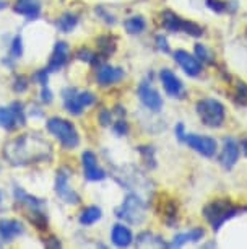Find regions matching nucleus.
Instances as JSON below:
<instances>
[{
  "mask_svg": "<svg viewBox=\"0 0 247 249\" xmlns=\"http://www.w3.org/2000/svg\"><path fill=\"white\" fill-rule=\"evenodd\" d=\"M3 155L12 164L48 161L52 157L50 145L36 134H25L5 145Z\"/></svg>",
  "mask_w": 247,
  "mask_h": 249,
  "instance_id": "1",
  "label": "nucleus"
},
{
  "mask_svg": "<svg viewBox=\"0 0 247 249\" xmlns=\"http://www.w3.org/2000/svg\"><path fill=\"white\" fill-rule=\"evenodd\" d=\"M46 127H48L49 132L59 140L60 145H62L65 150H73L80 143V135H78L75 125L67 119H62V117H57V116L50 117V119H48V122H46Z\"/></svg>",
  "mask_w": 247,
  "mask_h": 249,
  "instance_id": "2",
  "label": "nucleus"
},
{
  "mask_svg": "<svg viewBox=\"0 0 247 249\" xmlns=\"http://www.w3.org/2000/svg\"><path fill=\"white\" fill-rule=\"evenodd\" d=\"M197 112L202 122L208 127H220L225 122V106L212 98L200 100L197 103Z\"/></svg>",
  "mask_w": 247,
  "mask_h": 249,
  "instance_id": "3",
  "label": "nucleus"
},
{
  "mask_svg": "<svg viewBox=\"0 0 247 249\" xmlns=\"http://www.w3.org/2000/svg\"><path fill=\"white\" fill-rule=\"evenodd\" d=\"M237 212V209L231 207V204L228 200H215L210 205L205 207L203 215L208 220L210 225L213 227V230H220V227L226 220H230L231 217H234Z\"/></svg>",
  "mask_w": 247,
  "mask_h": 249,
  "instance_id": "4",
  "label": "nucleus"
},
{
  "mask_svg": "<svg viewBox=\"0 0 247 249\" xmlns=\"http://www.w3.org/2000/svg\"><path fill=\"white\" fill-rule=\"evenodd\" d=\"M119 218L125 220L129 223H142L143 218H145V204L138 199L135 194H130L125 197V200L122 202V205L115 210Z\"/></svg>",
  "mask_w": 247,
  "mask_h": 249,
  "instance_id": "5",
  "label": "nucleus"
},
{
  "mask_svg": "<svg viewBox=\"0 0 247 249\" xmlns=\"http://www.w3.org/2000/svg\"><path fill=\"white\" fill-rule=\"evenodd\" d=\"M68 179L70 175L67 168H62V170L57 171V176H55V194L64 202H67V204H78L80 202V196L70 187Z\"/></svg>",
  "mask_w": 247,
  "mask_h": 249,
  "instance_id": "6",
  "label": "nucleus"
},
{
  "mask_svg": "<svg viewBox=\"0 0 247 249\" xmlns=\"http://www.w3.org/2000/svg\"><path fill=\"white\" fill-rule=\"evenodd\" d=\"M185 143L190 148H194L195 152H198L203 157H213L216 152V142L212 137H203V135H194V134H185Z\"/></svg>",
  "mask_w": 247,
  "mask_h": 249,
  "instance_id": "7",
  "label": "nucleus"
},
{
  "mask_svg": "<svg viewBox=\"0 0 247 249\" xmlns=\"http://www.w3.org/2000/svg\"><path fill=\"white\" fill-rule=\"evenodd\" d=\"M82 164H83V173L88 181H102L106 178V171L98 164L96 155L86 150L82 155Z\"/></svg>",
  "mask_w": 247,
  "mask_h": 249,
  "instance_id": "8",
  "label": "nucleus"
},
{
  "mask_svg": "<svg viewBox=\"0 0 247 249\" xmlns=\"http://www.w3.org/2000/svg\"><path fill=\"white\" fill-rule=\"evenodd\" d=\"M138 96L142 103L145 105L148 109L158 112L163 107V100L155 88H153L148 82H142L138 87Z\"/></svg>",
  "mask_w": 247,
  "mask_h": 249,
  "instance_id": "9",
  "label": "nucleus"
},
{
  "mask_svg": "<svg viewBox=\"0 0 247 249\" xmlns=\"http://www.w3.org/2000/svg\"><path fill=\"white\" fill-rule=\"evenodd\" d=\"M124 70L120 67H114V65H101L96 70V82L101 87H109L114 83L120 82L124 78Z\"/></svg>",
  "mask_w": 247,
  "mask_h": 249,
  "instance_id": "10",
  "label": "nucleus"
},
{
  "mask_svg": "<svg viewBox=\"0 0 247 249\" xmlns=\"http://www.w3.org/2000/svg\"><path fill=\"white\" fill-rule=\"evenodd\" d=\"M174 60L181 65V67H182V70L185 73L190 75V77H197V75L202 72V65H200L197 57H194V55L189 54L187 51H182V49L176 51Z\"/></svg>",
  "mask_w": 247,
  "mask_h": 249,
  "instance_id": "11",
  "label": "nucleus"
},
{
  "mask_svg": "<svg viewBox=\"0 0 247 249\" xmlns=\"http://www.w3.org/2000/svg\"><path fill=\"white\" fill-rule=\"evenodd\" d=\"M160 78L167 95H171L174 98H181V95L184 93V87H182V82L176 77V73H172L169 69H163L160 72Z\"/></svg>",
  "mask_w": 247,
  "mask_h": 249,
  "instance_id": "12",
  "label": "nucleus"
},
{
  "mask_svg": "<svg viewBox=\"0 0 247 249\" xmlns=\"http://www.w3.org/2000/svg\"><path fill=\"white\" fill-rule=\"evenodd\" d=\"M25 233V227L20 220L15 218H2L0 220V239L3 241H13L16 236Z\"/></svg>",
  "mask_w": 247,
  "mask_h": 249,
  "instance_id": "13",
  "label": "nucleus"
},
{
  "mask_svg": "<svg viewBox=\"0 0 247 249\" xmlns=\"http://www.w3.org/2000/svg\"><path fill=\"white\" fill-rule=\"evenodd\" d=\"M13 10L18 15L25 17L26 20H36L41 15V2L39 0H15Z\"/></svg>",
  "mask_w": 247,
  "mask_h": 249,
  "instance_id": "14",
  "label": "nucleus"
},
{
  "mask_svg": "<svg viewBox=\"0 0 247 249\" xmlns=\"http://www.w3.org/2000/svg\"><path fill=\"white\" fill-rule=\"evenodd\" d=\"M67 60H68V46L67 43H64V41H59V43H55L54 46L52 55H50V59H49L48 70L49 72H59V70L67 64Z\"/></svg>",
  "mask_w": 247,
  "mask_h": 249,
  "instance_id": "15",
  "label": "nucleus"
},
{
  "mask_svg": "<svg viewBox=\"0 0 247 249\" xmlns=\"http://www.w3.org/2000/svg\"><path fill=\"white\" fill-rule=\"evenodd\" d=\"M239 158V145L234 139H226L223 143V152L220 155V161L226 170H231Z\"/></svg>",
  "mask_w": 247,
  "mask_h": 249,
  "instance_id": "16",
  "label": "nucleus"
},
{
  "mask_svg": "<svg viewBox=\"0 0 247 249\" xmlns=\"http://www.w3.org/2000/svg\"><path fill=\"white\" fill-rule=\"evenodd\" d=\"M62 100H64L65 109L73 116H80L83 109H85V107L78 103V90H75V88H72V87L64 88L62 90Z\"/></svg>",
  "mask_w": 247,
  "mask_h": 249,
  "instance_id": "17",
  "label": "nucleus"
},
{
  "mask_svg": "<svg viewBox=\"0 0 247 249\" xmlns=\"http://www.w3.org/2000/svg\"><path fill=\"white\" fill-rule=\"evenodd\" d=\"M111 239H113V243L117 248H127L133 241V234L127 227H124L122 223H117V225H114V227H113V231H111Z\"/></svg>",
  "mask_w": 247,
  "mask_h": 249,
  "instance_id": "18",
  "label": "nucleus"
},
{
  "mask_svg": "<svg viewBox=\"0 0 247 249\" xmlns=\"http://www.w3.org/2000/svg\"><path fill=\"white\" fill-rule=\"evenodd\" d=\"M15 199L18 204L28 207L30 210H39L46 205V202L43 199H38V197H34V196L26 194V192L18 186L15 187Z\"/></svg>",
  "mask_w": 247,
  "mask_h": 249,
  "instance_id": "19",
  "label": "nucleus"
},
{
  "mask_svg": "<svg viewBox=\"0 0 247 249\" xmlns=\"http://www.w3.org/2000/svg\"><path fill=\"white\" fill-rule=\"evenodd\" d=\"M161 18H163V26H165L167 31L178 33V31L184 30L185 20H182V18H181L179 15H176V13L166 10V12L161 13Z\"/></svg>",
  "mask_w": 247,
  "mask_h": 249,
  "instance_id": "20",
  "label": "nucleus"
},
{
  "mask_svg": "<svg viewBox=\"0 0 247 249\" xmlns=\"http://www.w3.org/2000/svg\"><path fill=\"white\" fill-rule=\"evenodd\" d=\"M102 217V212L99 207L96 205H90V207H85V209L82 210L80 213V223L83 225V227H90V225H95L98 220H101Z\"/></svg>",
  "mask_w": 247,
  "mask_h": 249,
  "instance_id": "21",
  "label": "nucleus"
},
{
  "mask_svg": "<svg viewBox=\"0 0 247 249\" xmlns=\"http://www.w3.org/2000/svg\"><path fill=\"white\" fill-rule=\"evenodd\" d=\"M77 23H78V17L75 15V13L67 12V13H64V15L59 17V20L55 21V26H57V30L60 33H70L73 28L77 26Z\"/></svg>",
  "mask_w": 247,
  "mask_h": 249,
  "instance_id": "22",
  "label": "nucleus"
},
{
  "mask_svg": "<svg viewBox=\"0 0 247 249\" xmlns=\"http://www.w3.org/2000/svg\"><path fill=\"white\" fill-rule=\"evenodd\" d=\"M202 236H203V230L202 228H194V230H190L189 233L178 234L169 246L171 248H179V246H184L187 241H198V239H202Z\"/></svg>",
  "mask_w": 247,
  "mask_h": 249,
  "instance_id": "23",
  "label": "nucleus"
},
{
  "mask_svg": "<svg viewBox=\"0 0 247 249\" xmlns=\"http://www.w3.org/2000/svg\"><path fill=\"white\" fill-rule=\"evenodd\" d=\"M0 127L10 130V132L18 127V121L13 114L12 107H0Z\"/></svg>",
  "mask_w": 247,
  "mask_h": 249,
  "instance_id": "24",
  "label": "nucleus"
},
{
  "mask_svg": "<svg viewBox=\"0 0 247 249\" xmlns=\"http://www.w3.org/2000/svg\"><path fill=\"white\" fill-rule=\"evenodd\" d=\"M124 26L130 35H138V33H142L143 30H145L147 21L143 20L142 17H130L129 20L124 21Z\"/></svg>",
  "mask_w": 247,
  "mask_h": 249,
  "instance_id": "25",
  "label": "nucleus"
},
{
  "mask_svg": "<svg viewBox=\"0 0 247 249\" xmlns=\"http://www.w3.org/2000/svg\"><path fill=\"white\" fill-rule=\"evenodd\" d=\"M30 220L38 230H46L48 228V217L43 212V209L39 210H30Z\"/></svg>",
  "mask_w": 247,
  "mask_h": 249,
  "instance_id": "26",
  "label": "nucleus"
},
{
  "mask_svg": "<svg viewBox=\"0 0 247 249\" xmlns=\"http://www.w3.org/2000/svg\"><path fill=\"white\" fill-rule=\"evenodd\" d=\"M98 48L102 55H111L115 51V41L111 36H102L98 39Z\"/></svg>",
  "mask_w": 247,
  "mask_h": 249,
  "instance_id": "27",
  "label": "nucleus"
},
{
  "mask_svg": "<svg viewBox=\"0 0 247 249\" xmlns=\"http://www.w3.org/2000/svg\"><path fill=\"white\" fill-rule=\"evenodd\" d=\"M13 91L15 93H25L28 88H30V78L26 75H16L15 80H13Z\"/></svg>",
  "mask_w": 247,
  "mask_h": 249,
  "instance_id": "28",
  "label": "nucleus"
},
{
  "mask_svg": "<svg viewBox=\"0 0 247 249\" xmlns=\"http://www.w3.org/2000/svg\"><path fill=\"white\" fill-rule=\"evenodd\" d=\"M10 107H12L13 114H15V117H16L18 125H25L26 124V112H25V106H23V103L13 101Z\"/></svg>",
  "mask_w": 247,
  "mask_h": 249,
  "instance_id": "29",
  "label": "nucleus"
},
{
  "mask_svg": "<svg viewBox=\"0 0 247 249\" xmlns=\"http://www.w3.org/2000/svg\"><path fill=\"white\" fill-rule=\"evenodd\" d=\"M10 55L12 59H20L23 55V39L21 36H15L10 46Z\"/></svg>",
  "mask_w": 247,
  "mask_h": 249,
  "instance_id": "30",
  "label": "nucleus"
},
{
  "mask_svg": "<svg viewBox=\"0 0 247 249\" xmlns=\"http://www.w3.org/2000/svg\"><path fill=\"white\" fill-rule=\"evenodd\" d=\"M77 59L82 60V62H88V64H93L96 60V54L91 53L88 48H80L77 53Z\"/></svg>",
  "mask_w": 247,
  "mask_h": 249,
  "instance_id": "31",
  "label": "nucleus"
},
{
  "mask_svg": "<svg viewBox=\"0 0 247 249\" xmlns=\"http://www.w3.org/2000/svg\"><path fill=\"white\" fill-rule=\"evenodd\" d=\"M95 101H96V96L93 95L91 91H78V103H80L83 107L95 105Z\"/></svg>",
  "mask_w": 247,
  "mask_h": 249,
  "instance_id": "32",
  "label": "nucleus"
},
{
  "mask_svg": "<svg viewBox=\"0 0 247 249\" xmlns=\"http://www.w3.org/2000/svg\"><path fill=\"white\" fill-rule=\"evenodd\" d=\"M195 54H197V57L202 59L203 62H207V64H212L213 62L212 54L208 53V49L205 48L203 44H195Z\"/></svg>",
  "mask_w": 247,
  "mask_h": 249,
  "instance_id": "33",
  "label": "nucleus"
},
{
  "mask_svg": "<svg viewBox=\"0 0 247 249\" xmlns=\"http://www.w3.org/2000/svg\"><path fill=\"white\" fill-rule=\"evenodd\" d=\"M95 12H96V15H98V17H101L102 20L108 23V25H114V23H115L114 15H113V13H109L102 5H98V7L95 8Z\"/></svg>",
  "mask_w": 247,
  "mask_h": 249,
  "instance_id": "34",
  "label": "nucleus"
},
{
  "mask_svg": "<svg viewBox=\"0 0 247 249\" xmlns=\"http://www.w3.org/2000/svg\"><path fill=\"white\" fill-rule=\"evenodd\" d=\"M184 33H187V35L190 36H195V37H198V36H202V28H200L198 25H195V23L192 21H185L184 23Z\"/></svg>",
  "mask_w": 247,
  "mask_h": 249,
  "instance_id": "35",
  "label": "nucleus"
},
{
  "mask_svg": "<svg viewBox=\"0 0 247 249\" xmlns=\"http://www.w3.org/2000/svg\"><path fill=\"white\" fill-rule=\"evenodd\" d=\"M98 119H99L101 125H111V122H113V112L104 107V109L99 111V114H98Z\"/></svg>",
  "mask_w": 247,
  "mask_h": 249,
  "instance_id": "36",
  "label": "nucleus"
},
{
  "mask_svg": "<svg viewBox=\"0 0 247 249\" xmlns=\"http://www.w3.org/2000/svg\"><path fill=\"white\" fill-rule=\"evenodd\" d=\"M34 80L39 83L41 87H46V85H48V80H49V70L48 69L38 70V72L34 73Z\"/></svg>",
  "mask_w": 247,
  "mask_h": 249,
  "instance_id": "37",
  "label": "nucleus"
},
{
  "mask_svg": "<svg viewBox=\"0 0 247 249\" xmlns=\"http://www.w3.org/2000/svg\"><path fill=\"white\" fill-rule=\"evenodd\" d=\"M113 129H114L115 135H119V137H122V135H125V134L129 132V125H127V122L122 121V119H119L117 122H114Z\"/></svg>",
  "mask_w": 247,
  "mask_h": 249,
  "instance_id": "38",
  "label": "nucleus"
},
{
  "mask_svg": "<svg viewBox=\"0 0 247 249\" xmlns=\"http://www.w3.org/2000/svg\"><path fill=\"white\" fill-rule=\"evenodd\" d=\"M52 100H54V95H52V91L49 90V87L48 85L41 87V101L49 105V103H52Z\"/></svg>",
  "mask_w": 247,
  "mask_h": 249,
  "instance_id": "39",
  "label": "nucleus"
},
{
  "mask_svg": "<svg viewBox=\"0 0 247 249\" xmlns=\"http://www.w3.org/2000/svg\"><path fill=\"white\" fill-rule=\"evenodd\" d=\"M207 5L212 8V10H215V12H223L226 8L225 5V2H221V0H207Z\"/></svg>",
  "mask_w": 247,
  "mask_h": 249,
  "instance_id": "40",
  "label": "nucleus"
},
{
  "mask_svg": "<svg viewBox=\"0 0 247 249\" xmlns=\"http://www.w3.org/2000/svg\"><path fill=\"white\" fill-rule=\"evenodd\" d=\"M156 44H158V49L163 51V53H169V46H167V41L165 36H156Z\"/></svg>",
  "mask_w": 247,
  "mask_h": 249,
  "instance_id": "41",
  "label": "nucleus"
},
{
  "mask_svg": "<svg viewBox=\"0 0 247 249\" xmlns=\"http://www.w3.org/2000/svg\"><path fill=\"white\" fill-rule=\"evenodd\" d=\"M237 95H239V98L242 100V103H246L247 100V85L244 82H239V85H237Z\"/></svg>",
  "mask_w": 247,
  "mask_h": 249,
  "instance_id": "42",
  "label": "nucleus"
},
{
  "mask_svg": "<svg viewBox=\"0 0 247 249\" xmlns=\"http://www.w3.org/2000/svg\"><path fill=\"white\" fill-rule=\"evenodd\" d=\"M44 244L46 246H50V248H60V241L57 238H49L48 241L44 239Z\"/></svg>",
  "mask_w": 247,
  "mask_h": 249,
  "instance_id": "43",
  "label": "nucleus"
},
{
  "mask_svg": "<svg viewBox=\"0 0 247 249\" xmlns=\"http://www.w3.org/2000/svg\"><path fill=\"white\" fill-rule=\"evenodd\" d=\"M176 135H178V139H179V140H184L185 134H184V125H182V124H178V125H176Z\"/></svg>",
  "mask_w": 247,
  "mask_h": 249,
  "instance_id": "44",
  "label": "nucleus"
},
{
  "mask_svg": "<svg viewBox=\"0 0 247 249\" xmlns=\"http://www.w3.org/2000/svg\"><path fill=\"white\" fill-rule=\"evenodd\" d=\"M115 109H117V111H115V112H117V114H119V116H122V114H125V109L122 111V107H120V106H117V107H115Z\"/></svg>",
  "mask_w": 247,
  "mask_h": 249,
  "instance_id": "45",
  "label": "nucleus"
},
{
  "mask_svg": "<svg viewBox=\"0 0 247 249\" xmlns=\"http://www.w3.org/2000/svg\"><path fill=\"white\" fill-rule=\"evenodd\" d=\"M3 8H7V2L5 0H0V10H3Z\"/></svg>",
  "mask_w": 247,
  "mask_h": 249,
  "instance_id": "46",
  "label": "nucleus"
},
{
  "mask_svg": "<svg viewBox=\"0 0 247 249\" xmlns=\"http://www.w3.org/2000/svg\"><path fill=\"white\" fill-rule=\"evenodd\" d=\"M242 147H244V152L247 155V140H244V143H242Z\"/></svg>",
  "mask_w": 247,
  "mask_h": 249,
  "instance_id": "47",
  "label": "nucleus"
},
{
  "mask_svg": "<svg viewBox=\"0 0 247 249\" xmlns=\"http://www.w3.org/2000/svg\"><path fill=\"white\" fill-rule=\"evenodd\" d=\"M0 200H2V196H0Z\"/></svg>",
  "mask_w": 247,
  "mask_h": 249,
  "instance_id": "48",
  "label": "nucleus"
}]
</instances>
